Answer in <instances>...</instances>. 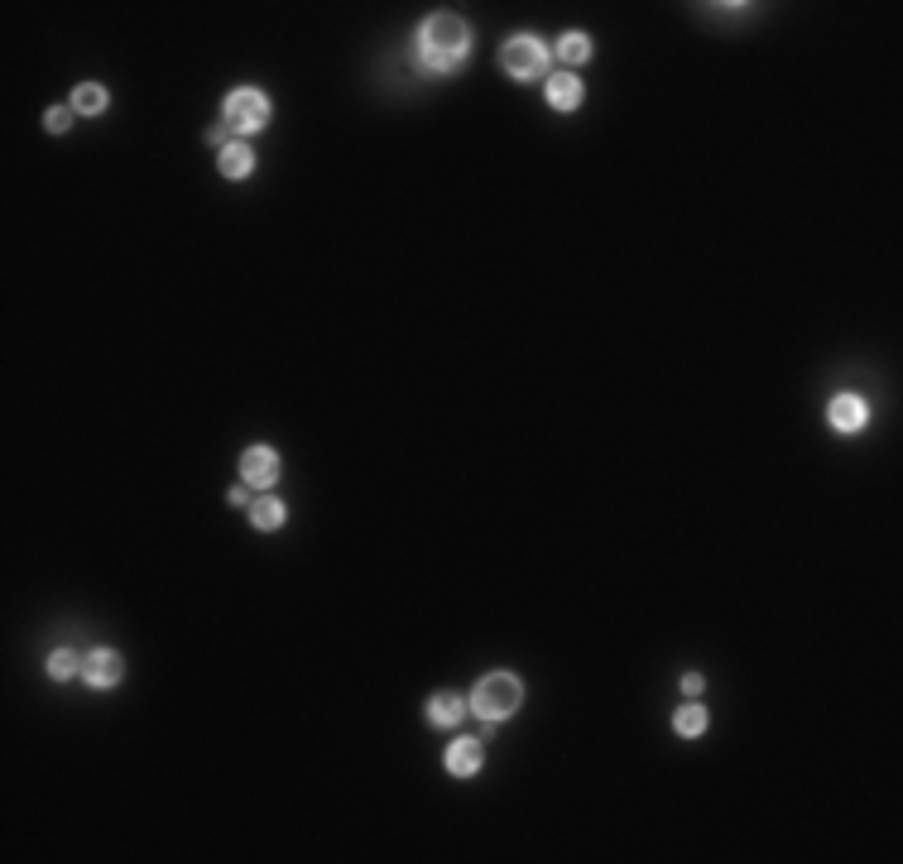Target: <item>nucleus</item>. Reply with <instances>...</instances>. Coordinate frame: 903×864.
Instances as JSON below:
<instances>
[{"mask_svg":"<svg viewBox=\"0 0 903 864\" xmlns=\"http://www.w3.org/2000/svg\"><path fill=\"white\" fill-rule=\"evenodd\" d=\"M707 706H702V701H683V706H678V711H673V730H678V735H683V740H697V735H702V730H707Z\"/></svg>","mask_w":903,"mask_h":864,"instance_id":"obj_13","label":"nucleus"},{"mask_svg":"<svg viewBox=\"0 0 903 864\" xmlns=\"http://www.w3.org/2000/svg\"><path fill=\"white\" fill-rule=\"evenodd\" d=\"M519 701H524V682L514 672H486L466 696V711H476L486 725H495V720H510L519 711Z\"/></svg>","mask_w":903,"mask_h":864,"instance_id":"obj_2","label":"nucleus"},{"mask_svg":"<svg viewBox=\"0 0 903 864\" xmlns=\"http://www.w3.org/2000/svg\"><path fill=\"white\" fill-rule=\"evenodd\" d=\"M678 687H683V696H702L707 682H702V672H683V682H678Z\"/></svg>","mask_w":903,"mask_h":864,"instance_id":"obj_18","label":"nucleus"},{"mask_svg":"<svg viewBox=\"0 0 903 864\" xmlns=\"http://www.w3.org/2000/svg\"><path fill=\"white\" fill-rule=\"evenodd\" d=\"M207 144H212V149H226V125H217V130H207Z\"/></svg>","mask_w":903,"mask_h":864,"instance_id":"obj_20","label":"nucleus"},{"mask_svg":"<svg viewBox=\"0 0 903 864\" xmlns=\"http://www.w3.org/2000/svg\"><path fill=\"white\" fill-rule=\"evenodd\" d=\"M44 672H49L53 682H68V677H82V653H77V648H53V653H49V663H44Z\"/></svg>","mask_w":903,"mask_h":864,"instance_id":"obj_16","label":"nucleus"},{"mask_svg":"<svg viewBox=\"0 0 903 864\" xmlns=\"http://www.w3.org/2000/svg\"><path fill=\"white\" fill-rule=\"evenodd\" d=\"M870 423V404L860 399V394H851V389H841V394H831V404H827V428L831 432H841V437H855V432Z\"/></svg>","mask_w":903,"mask_h":864,"instance_id":"obj_5","label":"nucleus"},{"mask_svg":"<svg viewBox=\"0 0 903 864\" xmlns=\"http://www.w3.org/2000/svg\"><path fill=\"white\" fill-rule=\"evenodd\" d=\"M73 116L77 111H68V106H49V111H44V130H49V135H68V130H73Z\"/></svg>","mask_w":903,"mask_h":864,"instance_id":"obj_17","label":"nucleus"},{"mask_svg":"<svg viewBox=\"0 0 903 864\" xmlns=\"http://www.w3.org/2000/svg\"><path fill=\"white\" fill-rule=\"evenodd\" d=\"M226 500L236 504V509H241V504H250V485H245V480H241V485H231V490H226Z\"/></svg>","mask_w":903,"mask_h":864,"instance_id":"obj_19","label":"nucleus"},{"mask_svg":"<svg viewBox=\"0 0 903 864\" xmlns=\"http://www.w3.org/2000/svg\"><path fill=\"white\" fill-rule=\"evenodd\" d=\"M121 653L116 648H92V653H82V682L92 687V692H106V687H116L121 682Z\"/></svg>","mask_w":903,"mask_h":864,"instance_id":"obj_6","label":"nucleus"},{"mask_svg":"<svg viewBox=\"0 0 903 864\" xmlns=\"http://www.w3.org/2000/svg\"><path fill=\"white\" fill-rule=\"evenodd\" d=\"M423 716H428V725H433V730H452V725L466 716V696H457V692H433V696H428V706H423Z\"/></svg>","mask_w":903,"mask_h":864,"instance_id":"obj_10","label":"nucleus"},{"mask_svg":"<svg viewBox=\"0 0 903 864\" xmlns=\"http://www.w3.org/2000/svg\"><path fill=\"white\" fill-rule=\"evenodd\" d=\"M543 96H548V106L553 111H577L582 106V96H586V87H582V77L577 72H548V87H543Z\"/></svg>","mask_w":903,"mask_h":864,"instance_id":"obj_9","label":"nucleus"},{"mask_svg":"<svg viewBox=\"0 0 903 864\" xmlns=\"http://www.w3.org/2000/svg\"><path fill=\"white\" fill-rule=\"evenodd\" d=\"M418 63L423 72H457L471 58V24L462 15H452V10H438V15H428L423 29H418Z\"/></svg>","mask_w":903,"mask_h":864,"instance_id":"obj_1","label":"nucleus"},{"mask_svg":"<svg viewBox=\"0 0 903 864\" xmlns=\"http://www.w3.org/2000/svg\"><path fill=\"white\" fill-rule=\"evenodd\" d=\"M548 63H553V48L543 44L538 34H510V39L500 44V68L510 72L514 82L548 77Z\"/></svg>","mask_w":903,"mask_h":864,"instance_id":"obj_3","label":"nucleus"},{"mask_svg":"<svg viewBox=\"0 0 903 864\" xmlns=\"http://www.w3.org/2000/svg\"><path fill=\"white\" fill-rule=\"evenodd\" d=\"M562 58V68H577V63H586L591 58V34H582V29H572V34H562L558 48H553Z\"/></svg>","mask_w":903,"mask_h":864,"instance_id":"obj_15","label":"nucleus"},{"mask_svg":"<svg viewBox=\"0 0 903 864\" xmlns=\"http://www.w3.org/2000/svg\"><path fill=\"white\" fill-rule=\"evenodd\" d=\"M250 524L260 528V533L284 528V500H274V495H255V500H250Z\"/></svg>","mask_w":903,"mask_h":864,"instance_id":"obj_12","label":"nucleus"},{"mask_svg":"<svg viewBox=\"0 0 903 864\" xmlns=\"http://www.w3.org/2000/svg\"><path fill=\"white\" fill-rule=\"evenodd\" d=\"M221 116H226V125H231L241 140H250V135H260V130L269 125L274 106H269V96L260 92V87H236V92L226 96Z\"/></svg>","mask_w":903,"mask_h":864,"instance_id":"obj_4","label":"nucleus"},{"mask_svg":"<svg viewBox=\"0 0 903 864\" xmlns=\"http://www.w3.org/2000/svg\"><path fill=\"white\" fill-rule=\"evenodd\" d=\"M217 168H221V178H236V183H241V178L255 173V149H250L245 140H231L217 154Z\"/></svg>","mask_w":903,"mask_h":864,"instance_id":"obj_11","label":"nucleus"},{"mask_svg":"<svg viewBox=\"0 0 903 864\" xmlns=\"http://www.w3.org/2000/svg\"><path fill=\"white\" fill-rule=\"evenodd\" d=\"M486 764V744L476 740V735H462V740L447 744V754H442V768L452 773V778H476Z\"/></svg>","mask_w":903,"mask_h":864,"instance_id":"obj_8","label":"nucleus"},{"mask_svg":"<svg viewBox=\"0 0 903 864\" xmlns=\"http://www.w3.org/2000/svg\"><path fill=\"white\" fill-rule=\"evenodd\" d=\"M106 106H111V92H106L101 82H82V87L73 92V111H77V116H101Z\"/></svg>","mask_w":903,"mask_h":864,"instance_id":"obj_14","label":"nucleus"},{"mask_svg":"<svg viewBox=\"0 0 903 864\" xmlns=\"http://www.w3.org/2000/svg\"><path fill=\"white\" fill-rule=\"evenodd\" d=\"M241 480L250 485V490H269V485L279 480V452L265 447V442L245 447L241 452Z\"/></svg>","mask_w":903,"mask_h":864,"instance_id":"obj_7","label":"nucleus"}]
</instances>
